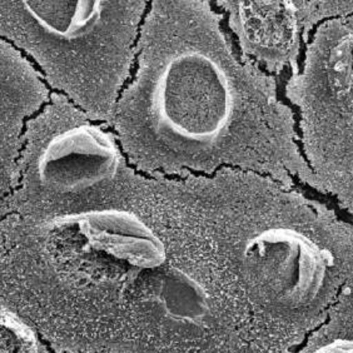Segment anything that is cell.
<instances>
[{
  "instance_id": "cell-1",
  "label": "cell",
  "mask_w": 353,
  "mask_h": 353,
  "mask_svg": "<svg viewBox=\"0 0 353 353\" xmlns=\"http://www.w3.org/2000/svg\"><path fill=\"white\" fill-rule=\"evenodd\" d=\"M208 0H154L112 127L128 163L154 176L242 170L319 192L276 77L242 59Z\"/></svg>"
},
{
  "instance_id": "cell-2",
  "label": "cell",
  "mask_w": 353,
  "mask_h": 353,
  "mask_svg": "<svg viewBox=\"0 0 353 353\" xmlns=\"http://www.w3.org/2000/svg\"><path fill=\"white\" fill-rule=\"evenodd\" d=\"M238 290L294 353L326 322L353 267V223L271 178L224 170L207 190Z\"/></svg>"
},
{
  "instance_id": "cell-3",
  "label": "cell",
  "mask_w": 353,
  "mask_h": 353,
  "mask_svg": "<svg viewBox=\"0 0 353 353\" xmlns=\"http://www.w3.org/2000/svg\"><path fill=\"white\" fill-rule=\"evenodd\" d=\"M148 7L138 0H3L0 34L54 93L112 127Z\"/></svg>"
},
{
  "instance_id": "cell-4",
  "label": "cell",
  "mask_w": 353,
  "mask_h": 353,
  "mask_svg": "<svg viewBox=\"0 0 353 353\" xmlns=\"http://www.w3.org/2000/svg\"><path fill=\"white\" fill-rule=\"evenodd\" d=\"M128 164L114 133L52 93L28 123L3 205L54 223L102 211L127 190Z\"/></svg>"
},
{
  "instance_id": "cell-5",
  "label": "cell",
  "mask_w": 353,
  "mask_h": 353,
  "mask_svg": "<svg viewBox=\"0 0 353 353\" xmlns=\"http://www.w3.org/2000/svg\"><path fill=\"white\" fill-rule=\"evenodd\" d=\"M285 97L297 114L299 147L319 193L353 214V14L313 32Z\"/></svg>"
},
{
  "instance_id": "cell-6",
  "label": "cell",
  "mask_w": 353,
  "mask_h": 353,
  "mask_svg": "<svg viewBox=\"0 0 353 353\" xmlns=\"http://www.w3.org/2000/svg\"><path fill=\"white\" fill-rule=\"evenodd\" d=\"M216 6L227 18L242 59L273 77L287 69L297 74L299 57L317 27L353 14V0H219Z\"/></svg>"
},
{
  "instance_id": "cell-7",
  "label": "cell",
  "mask_w": 353,
  "mask_h": 353,
  "mask_svg": "<svg viewBox=\"0 0 353 353\" xmlns=\"http://www.w3.org/2000/svg\"><path fill=\"white\" fill-rule=\"evenodd\" d=\"M1 61V197L12 190L15 164L28 123L47 105L52 93L33 63L9 41H0Z\"/></svg>"
},
{
  "instance_id": "cell-8",
  "label": "cell",
  "mask_w": 353,
  "mask_h": 353,
  "mask_svg": "<svg viewBox=\"0 0 353 353\" xmlns=\"http://www.w3.org/2000/svg\"><path fill=\"white\" fill-rule=\"evenodd\" d=\"M1 353H39L34 333L7 311L1 314Z\"/></svg>"
},
{
  "instance_id": "cell-9",
  "label": "cell",
  "mask_w": 353,
  "mask_h": 353,
  "mask_svg": "<svg viewBox=\"0 0 353 353\" xmlns=\"http://www.w3.org/2000/svg\"><path fill=\"white\" fill-rule=\"evenodd\" d=\"M294 353H353V334L321 326Z\"/></svg>"
},
{
  "instance_id": "cell-10",
  "label": "cell",
  "mask_w": 353,
  "mask_h": 353,
  "mask_svg": "<svg viewBox=\"0 0 353 353\" xmlns=\"http://www.w3.org/2000/svg\"><path fill=\"white\" fill-rule=\"evenodd\" d=\"M322 326L336 332L353 334V267L336 305Z\"/></svg>"
},
{
  "instance_id": "cell-11",
  "label": "cell",
  "mask_w": 353,
  "mask_h": 353,
  "mask_svg": "<svg viewBox=\"0 0 353 353\" xmlns=\"http://www.w3.org/2000/svg\"><path fill=\"white\" fill-rule=\"evenodd\" d=\"M95 353H130V352H124V351H121V352H119V351H116V352H114V351H107V352H95Z\"/></svg>"
}]
</instances>
